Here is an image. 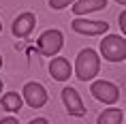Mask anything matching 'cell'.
I'll list each match as a JSON object with an SVG mask.
<instances>
[{
  "label": "cell",
  "instance_id": "1",
  "mask_svg": "<svg viewBox=\"0 0 126 124\" xmlns=\"http://www.w3.org/2000/svg\"><path fill=\"white\" fill-rule=\"evenodd\" d=\"M100 69V58L94 49H81L79 56H77V62H75V75L79 81H92L96 75H98Z\"/></svg>",
  "mask_w": 126,
  "mask_h": 124
},
{
  "label": "cell",
  "instance_id": "2",
  "mask_svg": "<svg viewBox=\"0 0 126 124\" xmlns=\"http://www.w3.org/2000/svg\"><path fill=\"white\" fill-rule=\"evenodd\" d=\"M100 53L109 62H122L126 60V39L120 34H107L100 41Z\"/></svg>",
  "mask_w": 126,
  "mask_h": 124
},
{
  "label": "cell",
  "instance_id": "3",
  "mask_svg": "<svg viewBox=\"0 0 126 124\" xmlns=\"http://www.w3.org/2000/svg\"><path fill=\"white\" fill-rule=\"evenodd\" d=\"M90 92H92V96L96 101H100L105 105H113V103H118V98H120V88L115 84H111V81H105V79L94 81L90 86Z\"/></svg>",
  "mask_w": 126,
  "mask_h": 124
},
{
  "label": "cell",
  "instance_id": "4",
  "mask_svg": "<svg viewBox=\"0 0 126 124\" xmlns=\"http://www.w3.org/2000/svg\"><path fill=\"white\" fill-rule=\"evenodd\" d=\"M64 45V36L60 30H45L39 36V49L43 56H56Z\"/></svg>",
  "mask_w": 126,
  "mask_h": 124
},
{
  "label": "cell",
  "instance_id": "5",
  "mask_svg": "<svg viewBox=\"0 0 126 124\" xmlns=\"http://www.w3.org/2000/svg\"><path fill=\"white\" fill-rule=\"evenodd\" d=\"M24 101H26L30 107H34V109H39V107H43V105L47 103V90L43 88V86L39 84V81H30V84L24 86Z\"/></svg>",
  "mask_w": 126,
  "mask_h": 124
},
{
  "label": "cell",
  "instance_id": "6",
  "mask_svg": "<svg viewBox=\"0 0 126 124\" xmlns=\"http://www.w3.org/2000/svg\"><path fill=\"white\" fill-rule=\"evenodd\" d=\"M62 103H64V107H66V111L71 116H75V118L86 116L83 101H81L79 92L75 90V88H64V90H62Z\"/></svg>",
  "mask_w": 126,
  "mask_h": 124
},
{
  "label": "cell",
  "instance_id": "7",
  "mask_svg": "<svg viewBox=\"0 0 126 124\" xmlns=\"http://www.w3.org/2000/svg\"><path fill=\"white\" fill-rule=\"evenodd\" d=\"M71 26L75 32L88 34V36H98V34H105L109 30V24H105V21H92V19H81V17L73 19Z\"/></svg>",
  "mask_w": 126,
  "mask_h": 124
},
{
  "label": "cell",
  "instance_id": "8",
  "mask_svg": "<svg viewBox=\"0 0 126 124\" xmlns=\"http://www.w3.org/2000/svg\"><path fill=\"white\" fill-rule=\"evenodd\" d=\"M34 26H36L34 13H21L19 17L13 21V34L19 36V39H24V36H28V34L34 30Z\"/></svg>",
  "mask_w": 126,
  "mask_h": 124
},
{
  "label": "cell",
  "instance_id": "9",
  "mask_svg": "<svg viewBox=\"0 0 126 124\" xmlns=\"http://www.w3.org/2000/svg\"><path fill=\"white\" fill-rule=\"evenodd\" d=\"M49 73L56 81H66L73 75V66L68 64L66 58H53L51 64H49Z\"/></svg>",
  "mask_w": 126,
  "mask_h": 124
},
{
  "label": "cell",
  "instance_id": "10",
  "mask_svg": "<svg viewBox=\"0 0 126 124\" xmlns=\"http://www.w3.org/2000/svg\"><path fill=\"white\" fill-rule=\"evenodd\" d=\"M107 7V0H77L73 7L75 15H86V13H94V11H100V9Z\"/></svg>",
  "mask_w": 126,
  "mask_h": 124
},
{
  "label": "cell",
  "instance_id": "11",
  "mask_svg": "<svg viewBox=\"0 0 126 124\" xmlns=\"http://www.w3.org/2000/svg\"><path fill=\"white\" fill-rule=\"evenodd\" d=\"M21 103H24V98H21L17 92H7V94H2V98H0L2 109L11 111V113H17V111L21 109Z\"/></svg>",
  "mask_w": 126,
  "mask_h": 124
},
{
  "label": "cell",
  "instance_id": "12",
  "mask_svg": "<svg viewBox=\"0 0 126 124\" xmlns=\"http://www.w3.org/2000/svg\"><path fill=\"white\" fill-rule=\"evenodd\" d=\"M122 111L115 109V107H111V109H105L103 113L98 116V120H96V124H122Z\"/></svg>",
  "mask_w": 126,
  "mask_h": 124
},
{
  "label": "cell",
  "instance_id": "13",
  "mask_svg": "<svg viewBox=\"0 0 126 124\" xmlns=\"http://www.w3.org/2000/svg\"><path fill=\"white\" fill-rule=\"evenodd\" d=\"M71 2H75V0H49V7L56 9V11H60V9H66Z\"/></svg>",
  "mask_w": 126,
  "mask_h": 124
},
{
  "label": "cell",
  "instance_id": "14",
  "mask_svg": "<svg viewBox=\"0 0 126 124\" xmlns=\"http://www.w3.org/2000/svg\"><path fill=\"white\" fill-rule=\"evenodd\" d=\"M120 30H122V32L126 34V11H122V13H120Z\"/></svg>",
  "mask_w": 126,
  "mask_h": 124
},
{
  "label": "cell",
  "instance_id": "15",
  "mask_svg": "<svg viewBox=\"0 0 126 124\" xmlns=\"http://www.w3.org/2000/svg\"><path fill=\"white\" fill-rule=\"evenodd\" d=\"M0 124H19V122H17V118H11V116H9V118H2Z\"/></svg>",
  "mask_w": 126,
  "mask_h": 124
},
{
  "label": "cell",
  "instance_id": "16",
  "mask_svg": "<svg viewBox=\"0 0 126 124\" xmlns=\"http://www.w3.org/2000/svg\"><path fill=\"white\" fill-rule=\"evenodd\" d=\"M28 124H49V122H47L45 118H34V120H30Z\"/></svg>",
  "mask_w": 126,
  "mask_h": 124
},
{
  "label": "cell",
  "instance_id": "17",
  "mask_svg": "<svg viewBox=\"0 0 126 124\" xmlns=\"http://www.w3.org/2000/svg\"><path fill=\"white\" fill-rule=\"evenodd\" d=\"M115 2H118V4H124V7H126V0H115Z\"/></svg>",
  "mask_w": 126,
  "mask_h": 124
},
{
  "label": "cell",
  "instance_id": "18",
  "mask_svg": "<svg viewBox=\"0 0 126 124\" xmlns=\"http://www.w3.org/2000/svg\"><path fill=\"white\" fill-rule=\"evenodd\" d=\"M0 92H2V79H0Z\"/></svg>",
  "mask_w": 126,
  "mask_h": 124
},
{
  "label": "cell",
  "instance_id": "19",
  "mask_svg": "<svg viewBox=\"0 0 126 124\" xmlns=\"http://www.w3.org/2000/svg\"><path fill=\"white\" fill-rule=\"evenodd\" d=\"M0 66H2V56H0Z\"/></svg>",
  "mask_w": 126,
  "mask_h": 124
},
{
  "label": "cell",
  "instance_id": "20",
  "mask_svg": "<svg viewBox=\"0 0 126 124\" xmlns=\"http://www.w3.org/2000/svg\"><path fill=\"white\" fill-rule=\"evenodd\" d=\"M0 32H2V24H0Z\"/></svg>",
  "mask_w": 126,
  "mask_h": 124
}]
</instances>
